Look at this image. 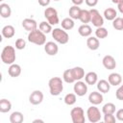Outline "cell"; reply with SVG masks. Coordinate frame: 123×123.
Here are the masks:
<instances>
[{"mask_svg": "<svg viewBox=\"0 0 123 123\" xmlns=\"http://www.w3.org/2000/svg\"><path fill=\"white\" fill-rule=\"evenodd\" d=\"M16 60V55H15V49L13 46L7 45L3 48L1 52V61L5 64H12L14 63Z\"/></svg>", "mask_w": 123, "mask_h": 123, "instance_id": "obj_1", "label": "cell"}, {"mask_svg": "<svg viewBox=\"0 0 123 123\" xmlns=\"http://www.w3.org/2000/svg\"><path fill=\"white\" fill-rule=\"evenodd\" d=\"M50 94L52 96L60 95L63 90V82L60 77H53L48 82Z\"/></svg>", "mask_w": 123, "mask_h": 123, "instance_id": "obj_2", "label": "cell"}, {"mask_svg": "<svg viewBox=\"0 0 123 123\" xmlns=\"http://www.w3.org/2000/svg\"><path fill=\"white\" fill-rule=\"evenodd\" d=\"M28 40H29V42L36 44V45H38V46L44 45L46 43V36L39 29H36L32 32H29Z\"/></svg>", "mask_w": 123, "mask_h": 123, "instance_id": "obj_3", "label": "cell"}, {"mask_svg": "<svg viewBox=\"0 0 123 123\" xmlns=\"http://www.w3.org/2000/svg\"><path fill=\"white\" fill-rule=\"evenodd\" d=\"M52 37L53 38L61 44H66L69 40V36L65 30L62 28H55L52 30Z\"/></svg>", "mask_w": 123, "mask_h": 123, "instance_id": "obj_4", "label": "cell"}, {"mask_svg": "<svg viewBox=\"0 0 123 123\" xmlns=\"http://www.w3.org/2000/svg\"><path fill=\"white\" fill-rule=\"evenodd\" d=\"M44 16H45V18L47 19V21L51 25H57V24L60 23L58 12L53 7H48V8L45 9V11H44Z\"/></svg>", "mask_w": 123, "mask_h": 123, "instance_id": "obj_5", "label": "cell"}, {"mask_svg": "<svg viewBox=\"0 0 123 123\" xmlns=\"http://www.w3.org/2000/svg\"><path fill=\"white\" fill-rule=\"evenodd\" d=\"M71 120L73 123H85V111L81 107H75L70 111Z\"/></svg>", "mask_w": 123, "mask_h": 123, "instance_id": "obj_6", "label": "cell"}, {"mask_svg": "<svg viewBox=\"0 0 123 123\" xmlns=\"http://www.w3.org/2000/svg\"><path fill=\"white\" fill-rule=\"evenodd\" d=\"M86 115L88 121L91 123H96L101 120V111L95 105H92L86 110Z\"/></svg>", "mask_w": 123, "mask_h": 123, "instance_id": "obj_7", "label": "cell"}, {"mask_svg": "<svg viewBox=\"0 0 123 123\" xmlns=\"http://www.w3.org/2000/svg\"><path fill=\"white\" fill-rule=\"evenodd\" d=\"M89 12H90V22L92 23V25L95 26L96 28L102 27L104 24V18L100 14V12L96 9H91L89 10Z\"/></svg>", "mask_w": 123, "mask_h": 123, "instance_id": "obj_8", "label": "cell"}, {"mask_svg": "<svg viewBox=\"0 0 123 123\" xmlns=\"http://www.w3.org/2000/svg\"><path fill=\"white\" fill-rule=\"evenodd\" d=\"M73 90L77 96H80V97L85 96L87 92V84L81 80L76 81V83L74 84V86H73Z\"/></svg>", "mask_w": 123, "mask_h": 123, "instance_id": "obj_9", "label": "cell"}, {"mask_svg": "<svg viewBox=\"0 0 123 123\" xmlns=\"http://www.w3.org/2000/svg\"><path fill=\"white\" fill-rule=\"evenodd\" d=\"M42 101H43V93L38 89L34 90L29 96V102L32 105H35V106L39 105Z\"/></svg>", "mask_w": 123, "mask_h": 123, "instance_id": "obj_10", "label": "cell"}, {"mask_svg": "<svg viewBox=\"0 0 123 123\" xmlns=\"http://www.w3.org/2000/svg\"><path fill=\"white\" fill-rule=\"evenodd\" d=\"M103 66L108 70H112L116 67V62L115 59L111 55H106L102 60Z\"/></svg>", "mask_w": 123, "mask_h": 123, "instance_id": "obj_11", "label": "cell"}, {"mask_svg": "<svg viewBox=\"0 0 123 123\" xmlns=\"http://www.w3.org/2000/svg\"><path fill=\"white\" fill-rule=\"evenodd\" d=\"M103 100H104V97L100 91H92L88 95V101L92 105L97 106V105L101 104L103 102Z\"/></svg>", "mask_w": 123, "mask_h": 123, "instance_id": "obj_12", "label": "cell"}, {"mask_svg": "<svg viewBox=\"0 0 123 123\" xmlns=\"http://www.w3.org/2000/svg\"><path fill=\"white\" fill-rule=\"evenodd\" d=\"M44 51L48 56H56L59 52V47L57 43L53 41H48L44 44Z\"/></svg>", "mask_w": 123, "mask_h": 123, "instance_id": "obj_13", "label": "cell"}, {"mask_svg": "<svg viewBox=\"0 0 123 123\" xmlns=\"http://www.w3.org/2000/svg\"><path fill=\"white\" fill-rule=\"evenodd\" d=\"M21 24H22V27L28 32H32L34 30L37 29V23L33 18H25L22 20Z\"/></svg>", "mask_w": 123, "mask_h": 123, "instance_id": "obj_14", "label": "cell"}, {"mask_svg": "<svg viewBox=\"0 0 123 123\" xmlns=\"http://www.w3.org/2000/svg\"><path fill=\"white\" fill-rule=\"evenodd\" d=\"M8 74L12 77V78H16L21 74V66L17 63H12L10 64L9 68H8Z\"/></svg>", "mask_w": 123, "mask_h": 123, "instance_id": "obj_15", "label": "cell"}, {"mask_svg": "<svg viewBox=\"0 0 123 123\" xmlns=\"http://www.w3.org/2000/svg\"><path fill=\"white\" fill-rule=\"evenodd\" d=\"M86 46L88 49L95 51L100 46V41L96 37H88L86 39Z\"/></svg>", "mask_w": 123, "mask_h": 123, "instance_id": "obj_16", "label": "cell"}, {"mask_svg": "<svg viewBox=\"0 0 123 123\" xmlns=\"http://www.w3.org/2000/svg\"><path fill=\"white\" fill-rule=\"evenodd\" d=\"M1 34L5 38H12L15 34V29L12 25H6L2 28Z\"/></svg>", "mask_w": 123, "mask_h": 123, "instance_id": "obj_17", "label": "cell"}, {"mask_svg": "<svg viewBox=\"0 0 123 123\" xmlns=\"http://www.w3.org/2000/svg\"><path fill=\"white\" fill-rule=\"evenodd\" d=\"M108 81L109 83L111 84V86H119L122 82V77L119 73H116V72H113V73H111L108 77Z\"/></svg>", "mask_w": 123, "mask_h": 123, "instance_id": "obj_18", "label": "cell"}, {"mask_svg": "<svg viewBox=\"0 0 123 123\" xmlns=\"http://www.w3.org/2000/svg\"><path fill=\"white\" fill-rule=\"evenodd\" d=\"M96 86H97L98 91H100L101 93H108L111 89V84L109 83V81H106V80L98 81Z\"/></svg>", "mask_w": 123, "mask_h": 123, "instance_id": "obj_19", "label": "cell"}, {"mask_svg": "<svg viewBox=\"0 0 123 123\" xmlns=\"http://www.w3.org/2000/svg\"><path fill=\"white\" fill-rule=\"evenodd\" d=\"M71 72H72L73 78L75 79V82L80 81L83 78H85V70L81 66H75V67L71 68Z\"/></svg>", "mask_w": 123, "mask_h": 123, "instance_id": "obj_20", "label": "cell"}, {"mask_svg": "<svg viewBox=\"0 0 123 123\" xmlns=\"http://www.w3.org/2000/svg\"><path fill=\"white\" fill-rule=\"evenodd\" d=\"M85 82L89 86H93L98 82V75L96 74V72H93V71L87 72L85 75Z\"/></svg>", "mask_w": 123, "mask_h": 123, "instance_id": "obj_21", "label": "cell"}, {"mask_svg": "<svg viewBox=\"0 0 123 123\" xmlns=\"http://www.w3.org/2000/svg\"><path fill=\"white\" fill-rule=\"evenodd\" d=\"M78 33L81 37H90L91 33H92V29L89 25L87 24H83L81 25L79 28H78Z\"/></svg>", "mask_w": 123, "mask_h": 123, "instance_id": "obj_22", "label": "cell"}, {"mask_svg": "<svg viewBox=\"0 0 123 123\" xmlns=\"http://www.w3.org/2000/svg\"><path fill=\"white\" fill-rule=\"evenodd\" d=\"M12 14V9L10 5L6 3H1L0 4V15L3 18H9Z\"/></svg>", "mask_w": 123, "mask_h": 123, "instance_id": "obj_23", "label": "cell"}, {"mask_svg": "<svg viewBox=\"0 0 123 123\" xmlns=\"http://www.w3.org/2000/svg\"><path fill=\"white\" fill-rule=\"evenodd\" d=\"M81 12H82V9H80L79 6L73 5L72 7L69 8V11H68L69 17H71L72 19H79L81 15Z\"/></svg>", "mask_w": 123, "mask_h": 123, "instance_id": "obj_24", "label": "cell"}, {"mask_svg": "<svg viewBox=\"0 0 123 123\" xmlns=\"http://www.w3.org/2000/svg\"><path fill=\"white\" fill-rule=\"evenodd\" d=\"M24 120L23 113L20 111H13L10 115V122L11 123H22Z\"/></svg>", "mask_w": 123, "mask_h": 123, "instance_id": "obj_25", "label": "cell"}, {"mask_svg": "<svg viewBox=\"0 0 123 123\" xmlns=\"http://www.w3.org/2000/svg\"><path fill=\"white\" fill-rule=\"evenodd\" d=\"M61 24H62V28L63 30H65V31H69V30L73 29L74 28V25H75L74 19H72L71 17H65V18H63L62 20V23Z\"/></svg>", "mask_w": 123, "mask_h": 123, "instance_id": "obj_26", "label": "cell"}, {"mask_svg": "<svg viewBox=\"0 0 123 123\" xmlns=\"http://www.w3.org/2000/svg\"><path fill=\"white\" fill-rule=\"evenodd\" d=\"M104 17L109 21H112L117 17V12L113 8H107L104 11Z\"/></svg>", "mask_w": 123, "mask_h": 123, "instance_id": "obj_27", "label": "cell"}, {"mask_svg": "<svg viewBox=\"0 0 123 123\" xmlns=\"http://www.w3.org/2000/svg\"><path fill=\"white\" fill-rule=\"evenodd\" d=\"M12 110V103L10 100L8 99H1L0 100V111L5 113V112H8Z\"/></svg>", "mask_w": 123, "mask_h": 123, "instance_id": "obj_28", "label": "cell"}, {"mask_svg": "<svg viewBox=\"0 0 123 123\" xmlns=\"http://www.w3.org/2000/svg\"><path fill=\"white\" fill-rule=\"evenodd\" d=\"M38 29H39L41 32H43L45 35L51 33L52 30H53V29H52V25H51L48 21H41V22L39 23V25H38Z\"/></svg>", "mask_w": 123, "mask_h": 123, "instance_id": "obj_29", "label": "cell"}, {"mask_svg": "<svg viewBox=\"0 0 123 123\" xmlns=\"http://www.w3.org/2000/svg\"><path fill=\"white\" fill-rule=\"evenodd\" d=\"M115 110H116V107L113 103H107L103 106L102 108V112L104 114H109V113H114L115 112Z\"/></svg>", "mask_w": 123, "mask_h": 123, "instance_id": "obj_30", "label": "cell"}, {"mask_svg": "<svg viewBox=\"0 0 123 123\" xmlns=\"http://www.w3.org/2000/svg\"><path fill=\"white\" fill-rule=\"evenodd\" d=\"M62 80L67 84H72V83L75 82V79L73 78V75H72V72H71V68L70 69H66V70L63 71Z\"/></svg>", "mask_w": 123, "mask_h": 123, "instance_id": "obj_31", "label": "cell"}, {"mask_svg": "<svg viewBox=\"0 0 123 123\" xmlns=\"http://www.w3.org/2000/svg\"><path fill=\"white\" fill-rule=\"evenodd\" d=\"M79 20L84 24L90 22V12L88 10H82Z\"/></svg>", "mask_w": 123, "mask_h": 123, "instance_id": "obj_32", "label": "cell"}, {"mask_svg": "<svg viewBox=\"0 0 123 123\" xmlns=\"http://www.w3.org/2000/svg\"><path fill=\"white\" fill-rule=\"evenodd\" d=\"M76 100H77V95L75 93H67L64 98H63V101L66 105L68 106H72L76 103Z\"/></svg>", "mask_w": 123, "mask_h": 123, "instance_id": "obj_33", "label": "cell"}, {"mask_svg": "<svg viewBox=\"0 0 123 123\" xmlns=\"http://www.w3.org/2000/svg\"><path fill=\"white\" fill-rule=\"evenodd\" d=\"M95 37L97 38H106L108 37V30L106 28L102 27H98L95 31Z\"/></svg>", "mask_w": 123, "mask_h": 123, "instance_id": "obj_34", "label": "cell"}, {"mask_svg": "<svg viewBox=\"0 0 123 123\" xmlns=\"http://www.w3.org/2000/svg\"><path fill=\"white\" fill-rule=\"evenodd\" d=\"M112 27L115 30L121 31L123 30V17H116L112 20Z\"/></svg>", "mask_w": 123, "mask_h": 123, "instance_id": "obj_35", "label": "cell"}, {"mask_svg": "<svg viewBox=\"0 0 123 123\" xmlns=\"http://www.w3.org/2000/svg\"><path fill=\"white\" fill-rule=\"evenodd\" d=\"M26 47V41L23 38H17L15 40V48L17 50H22Z\"/></svg>", "mask_w": 123, "mask_h": 123, "instance_id": "obj_36", "label": "cell"}, {"mask_svg": "<svg viewBox=\"0 0 123 123\" xmlns=\"http://www.w3.org/2000/svg\"><path fill=\"white\" fill-rule=\"evenodd\" d=\"M116 120V117L112 113L104 114V122L105 123H114Z\"/></svg>", "mask_w": 123, "mask_h": 123, "instance_id": "obj_37", "label": "cell"}, {"mask_svg": "<svg viewBox=\"0 0 123 123\" xmlns=\"http://www.w3.org/2000/svg\"><path fill=\"white\" fill-rule=\"evenodd\" d=\"M115 97L117 100L123 101V85H121L115 91Z\"/></svg>", "mask_w": 123, "mask_h": 123, "instance_id": "obj_38", "label": "cell"}, {"mask_svg": "<svg viewBox=\"0 0 123 123\" xmlns=\"http://www.w3.org/2000/svg\"><path fill=\"white\" fill-rule=\"evenodd\" d=\"M115 117L117 120L119 121H123V109H119L116 113H115Z\"/></svg>", "mask_w": 123, "mask_h": 123, "instance_id": "obj_39", "label": "cell"}, {"mask_svg": "<svg viewBox=\"0 0 123 123\" xmlns=\"http://www.w3.org/2000/svg\"><path fill=\"white\" fill-rule=\"evenodd\" d=\"M85 2L88 7H95L98 4V0H85Z\"/></svg>", "mask_w": 123, "mask_h": 123, "instance_id": "obj_40", "label": "cell"}, {"mask_svg": "<svg viewBox=\"0 0 123 123\" xmlns=\"http://www.w3.org/2000/svg\"><path fill=\"white\" fill-rule=\"evenodd\" d=\"M50 1H51V0H37L38 4H39L41 7H47V6L50 4Z\"/></svg>", "mask_w": 123, "mask_h": 123, "instance_id": "obj_41", "label": "cell"}, {"mask_svg": "<svg viewBox=\"0 0 123 123\" xmlns=\"http://www.w3.org/2000/svg\"><path fill=\"white\" fill-rule=\"evenodd\" d=\"M117 9H118V11L123 14V0H121V1L117 4Z\"/></svg>", "mask_w": 123, "mask_h": 123, "instance_id": "obj_42", "label": "cell"}, {"mask_svg": "<svg viewBox=\"0 0 123 123\" xmlns=\"http://www.w3.org/2000/svg\"><path fill=\"white\" fill-rule=\"evenodd\" d=\"M71 2L73 3V5H76V6H80L84 3V0H71Z\"/></svg>", "mask_w": 123, "mask_h": 123, "instance_id": "obj_43", "label": "cell"}, {"mask_svg": "<svg viewBox=\"0 0 123 123\" xmlns=\"http://www.w3.org/2000/svg\"><path fill=\"white\" fill-rule=\"evenodd\" d=\"M120 1H121V0H111V2H112L113 4H118Z\"/></svg>", "mask_w": 123, "mask_h": 123, "instance_id": "obj_44", "label": "cell"}, {"mask_svg": "<svg viewBox=\"0 0 123 123\" xmlns=\"http://www.w3.org/2000/svg\"><path fill=\"white\" fill-rule=\"evenodd\" d=\"M33 122H34V123H36V122H41V123H42V122H43V120H40V119H35Z\"/></svg>", "mask_w": 123, "mask_h": 123, "instance_id": "obj_45", "label": "cell"}, {"mask_svg": "<svg viewBox=\"0 0 123 123\" xmlns=\"http://www.w3.org/2000/svg\"><path fill=\"white\" fill-rule=\"evenodd\" d=\"M54 1H60V0H54Z\"/></svg>", "mask_w": 123, "mask_h": 123, "instance_id": "obj_46", "label": "cell"}, {"mask_svg": "<svg viewBox=\"0 0 123 123\" xmlns=\"http://www.w3.org/2000/svg\"><path fill=\"white\" fill-rule=\"evenodd\" d=\"M0 1H3V0H0Z\"/></svg>", "mask_w": 123, "mask_h": 123, "instance_id": "obj_47", "label": "cell"}]
</instances>
